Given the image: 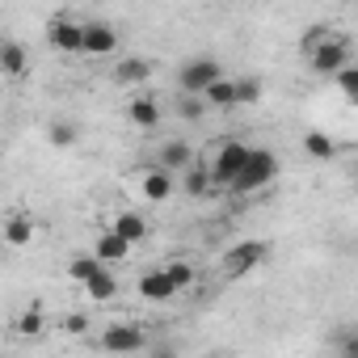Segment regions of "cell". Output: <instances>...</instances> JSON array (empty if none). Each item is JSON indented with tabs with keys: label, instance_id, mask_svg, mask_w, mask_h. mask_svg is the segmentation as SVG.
<instances>
[{
	"label": "cell",
	"instance_id": "cell-1",
	"mask_svg": "<svg viewBox=\"0 0 358 358\" xmlns=\"http://www.w3.org/2000/svg\"><path fill=\"white\" fill-rule=\"evenodd\" d=\"M249 160H253V148H249L245 139H224V143L215 148V156L207 160V169H211V177H215L220 190H232L236 177L249 169Z\"/></svg>",
	"mask_w": 358,
	"mask_h": 358
},
{
	"label": "cell",
	"instance_id": "cell-2",
	"mask_svg": "<svg viewBox=\"0 0 358 358\" xmlns=\"http://www.w3.org/2000/svg\"><path fill=\"white\" fill-rule=\"evenodd\" d=\"M228 72H224V64L220 59H211V55H199V59H186L182 68H177V89H182L186 97H203L211 85H220Z\"/></svg>",
	"mask_w": 358,
	"mask_h": 358
},
{
	"label": "cell",
	"instance_id": "cell-3",
	"mask_svg": "<svg viewBox=\"0 0 358 358\" xmlns=\"http://www.w3.org/2000/svg\"><path fill=\"white\" fill-rule=\"evenodd\" d=\"M282 173V164H278V156L270 152V148H253V160H249V169L236 177V186L228 190V194H257V190H266L274 177Z\"/></svg>",
	"mask_w": 358,
	"mask_h": 358
},
{
	"label": "cell",
	"instance_id": "cell-4",
	"mask_svg": "<svg viewBox=\"0 0 358 358\" xmlns=\"http://www.w3.org/2000/svg\"><path fill=\"white\" fill-rule=\"evenodd\" d=\"M266 257H270V241H236L220 257V270H224V278H249Z\"/></svg>",
	"mask_w": 358,
	"mask_h": 358
},
{
	"label": "cell",
	"instance_id": "cell-5",
	"mask_svg": "<svg viewBox=\"0 0 358 358\" xmlns=\"http://www.w3.org/2000/svg\"><path fill=\"white\" fill-rule=\"evenodd\" d=\"M97 341H101L106 354H139V350H148V333H143V324H135V320H114V324H106Z\"/></svg>",
	"mask_w": 358,
	"mask_h": 358
},
{
	"label": "cell",
	"instance_id": "cell-6",
	"mask_svg": "<svg viewBox=\"0 0 358 358\" xmlns=\"http://www.w3.org/2000/svg\"><path fill=\"white\" fill-rule=\"evenodd\" d=\"M308 68L316 76H337L341 68H350V38L345 34H329L312 55H308Z\"/></svg>",
	"mask_w": 358,
	"mask_h": 358
},
{
	"label": "cell",
	"instance_id": "cell-7",
	"mask_svg": "<svg viewBox=\"0 0 358 358\" xmlns=\"http://www.w3.org/2000/svg\"><path fill=\"white\" fill-rule=\"evenodd\" d=\"M47 43L59 51V55H85V22L59 13L47 22Z\"/></svg>",
	"mask_w": 358,
	"mask_h": 358
},
{
	"label": "cell",
	"instance_id": "cell-8",
	"mask_svg": "<svg viewBox=\"0 0 358 358\" xmlns=\"http://www.w3.org/2000/svg\"><path fill=\"white\" fill-rule=\"evenodd\" d=\"M135 295H139L143 303H173L182 291L173 287V278H169L164 266H160V270H143V274L135 278Z\"/></svg>",
	"mask_w": 358,
	"mask_h": 358
},
{
	"label": "cell",
	"instance_id": "cell-9",
	"mask_svg": "<svg viewBox=\"0 0 358 358\" xmlns=\"http://www.w3.org/2000/svg\"><path fill=\"white\" fill-rule=\"evenodd\" d=\"M173 190H177V182H173V173H169V169L148 164V169L139 173V199H143V203H169Z\"/></svg>",
	"mask_w": 358,
	"mask_h": 358
},
{
	"label": "cell",
	"instance_id": "cell-10",
	"mask_svg": "<svg viewBox=\"0 0 358 358\" xmlns=\"http://www.w3.org/2000/svg\"><path fill=\"white\" fill-rule=\"evenodd\" d=\"M118 30L110 22H85V55L89 59H110L118 51Z\"/></svg>",
	"mask_w": 358,
	"mask_h": 358
},
{
	"label": "cell",
	"instance_id": "cell-11",
	"mask_svg": "<svg viewBox=\"0 0 358 358\" xmlns=\"http://www.w3.org/2000/svg\"><path fill=\"white\" fill-rule=\"evenodd\" d=\"M106 228H110V232H118L127 245H143V241H148V220H143L139 211H131V207H118V211H110Z\"/></svg>",
	"mask_w": 358,
	"mask_h": 358
},
{
	"label": "cell",
	"instance_id": "cell-12",
	"mask_svg": "<svg viewBox=\"0 0 358 358\" xmlns=\"http://www.w3.org/2000/svg\"><path fill=\"white\" fill-rule=\"evenodd\" d=\"M131 249L135 245H127L118 232H110V228H101L97 236H93V257L110 270V266H122V262H131Z\"/></svg>",
	"mask_w": 358,
	"mask_h": 358
},
{
	"label": "cell",
	"instance_id": "cell-13",
	"mask_svg": "<svg viewBox=\"0 0 358 358\" xmlns=\"http://www.w3.org/2000/svg\"><path fill=\"white\" fill-rule=\"evenodd\" d=\"M127 122L139 127V131H156V127H160V101L148 97V93H135V97L127 101Z\"/></svg>",
	"mask_w": 358,
	"mask_h": 358
},
{
	"label": "cell",
	"instance_id": "cell-14",
	"mask_svg": "<svg viewBox=\"0 0 358 358\" xmlns=\"http://www.w3.org/2000/svg\"><path fill=\"white\" fill-rule=\"evenodd\" d=\"M160 169H169V173H190L194 164H199V156H194V148L186 143V139H169L164 148H160V160H156Z\"/></svg>",
	"mask_w": 358,
	"mask_h": 358
},
{
	"label": "cell",
	"instance_id": "cell-15",
	"mask_svg": "<svg viewBox=\"0 0 358 358\" xmlns=\"http://www.w3.org/2000/svg\"><path fill=\"white\" fill-rule=\"evenodd\" d=\"M13 333H17L22 341H43V337H47V312H43V303H38V299H34V303H26V312H17Z\"/></svg>",
	"mask_w": 358,
	"mask_h": 358
},
{
	"label": "cell",
	"instance_id": "cell-16",
	"mask_svg": "<svg viewBox=\"0 0 358 358\" xmlns=\"http://www.w3.org/2000/svg\"><path fill=\"white\" fill-rule=\"evenodd\" d=\"M0 72H5L9 80H22L30 72V51L17 43V38H5L0 43Z\"/></svg>",
	"mask_w": 358,
	"mask_h": 358
},
{
	"label": "cell",
	"instance_id": "cell-17",
	"mask_svg": "<svg viewBox=\"0 0 358 358\" xmlns=\"http://www.w3.org/2000/svg\"><path fill=\"white\" fill-rule=\"evenodd\" d=\"M34 236H38V224H34V215H26V211H13V215L5 220V245H9V249H26V245H34Z\"/></svg>",
	"mask_w": 358,
	"mask_h": 358
},
{
	"label": "cell",
	"instance_id": "cell-18",
	"mask_svg": "<svg viewBox=\"0 0 358 358\" xmlns=\"http://www.w3.org/2000/svg\"><path fill=\"white\" fill-rule=\"evenodd\" d=\"M152 59H143V55H127V59H118V68H114V80L122 85V89H135V85H143V80H152Z\"/></svg>",
	"mask_w": 358,
	"mask_h": 358
},
{
	"label": "cell",
	"instance_id": "cell-19",
	"mask_svg": "<svg viewBox=\"0 0 358 358\" xmlns=\"http://www.w3.org/2000/svg\"><path fill=\"white\" fill-rule=\"evenodd\" d=\"M64 270H68V278H72V282L85 291V287H89V282H93V278L106 270V266H101L93 253H76V257H68V266H64Z\"/></svg>",
	"mask_w": 358,
	"mask_h": 358
},
{
	"label": "cell",
	"instance_id": "cell-20",
	"mask_svg": "<svg viewBox=\"0 0 358 358\" xmlns=\"http://www.w3.org/2000/svg\"><path fill=\"white\" fill-rule=\"evenodd\" d=\"M182 190H186V199H207V194L215 190L211 169H207V164H194L190 173H182Z\"/></svg>",
	"mask_w": 358,
	"mask_h": 358
},
{
	"label": "cell",
	"instance_id": "cell-21",
	"mask_svg": "<svg viewBox=\"0 0 358 358\" xmlns=\"http://www.w3.org/2000/svg\"><path fill=\"white\" fill-rule=\"evenodd\" d=\"M303 152H308L312 160H320V164H324V160H333V156H337V143H333V135H324V131H316V127H312V131H303Z\"/></svg>",
	"mask_w": 358,
	"mask_h": 358
},
{
	"label": "cell",
	"instance_id": "cell-22",
	"mask_svg": "<svg viewBox=\"0 0 358 358\" xmlns=\"http://www.w3.org/2000/svg\"><path fill=\"white\" fill-rule=\"evenodd\" d=\"M164 274L173 278V287H177V291H190V287L199 282V266H194V262H186V257L164 262Z\"/></svg>",
	"mask_w": 358,
	"mask_h": 358
},
{
	"label": "cell",
	"instance_id": "cell-23",
	"mask_svg": "<svg viewBox=\"0 0 358 358\" xmlns=\"http://www.w3.org/2000/svg\"><path fill=\"white\" fill-rule=\"evenodd\" d=\"M114 295H118V278H114V270H101V274L85 287V299H89V303H110Z\"/></svg>",
	"mask_w": 358,
	"mask_h": 358
},
{
	"label": "cell",
	"instance_id": "cell-24",
	"mask_svg": "<svg viewBox=\"0 0 358 358\" xmlns=\"http://www.w3.org/2000/svg\"><path fill=\"white\" fill-rule=\"evenodd\" d=\"M203 101H207L211 110H232V106H236V80L224 76L220 85H211V89L203 93Z\"/></svg>",
	"mask_w": 358,
	"mask_h": 358
},
{
	"label": "cell",
	"instance_id": "cell-25",
	"mask_svg": "<svg viewBox=\"0 0 358 358\" xmlns=\"http://www.w3.org/2000/svg\"><path fill=\"white\" fill-rule=\"evenodd\" d=\"M266 93V85L257 76H236V106H257Z\"/></svg>",
	"mask_w": 358,
	"mask_h": 358
},
{
	"label": "cell",
	"instance_id": "cell-26",
	"mask_svg": "<svg viewBox=\"0 0 358 358\" xmlns=\"http://www.w3.org/2000/svg\"><path fill=\"white\" fill-rule=\"evenodd\" d=\"M47 139H51L55 148H72V143L80 139V131H76V122H64V118H55V122H47Z\"/></svg>",
	"mask_w": 358,
	"mask_h": 358
},
{
	"label": "cell",
	"instance_id": "cell-27",
	"mask_svg": "<svg viewBox=\"0 0 358 358\" xmlns=\"http://www.w3.org/2000/svg\"><path fill=\"white\" fill-rule=\"evenodd\" d=\"M333 85H337V93L350 101V106H358V64H350V68H341L337 76H333Z\"/></svg>",
	"mask_w": 358,
	"mask_h": 358
},
{
	"label": "cell",
	"instance_id": "cell-28",
	"mask_svg": "<svg viewBox=\"0 0 358 358\" xmlns=\"http://www.w3.org/2000/svg\"><path fill=\"white\" fill-rule=\"evenodd\" d=\"M207 110H211V106H207L203 97H186V93L177 97V114H182L186 122H203V118H207Z\"/></svg>",
	"mask_w": 358,
	"mask_h": 358
},
{
	"label": "cell",
	"instance_id": "cell-29",
	"mask_svg": "<svg viewBox=\"0 0 358 358\" xmlns=\"http://www.w3.org/2000/svg\"><path fill=\"white\" fill-rule=\"evenodd\" d=\"M329 34H333L329 26H308V30H303V38H299V55L308 59V55H312V51H316V47H320Z\"/></svg>",
	"mask_w": 358,
	"mask_h": 358
},
{
	"label": "cell",
	"instance_id": "cell-30",
	"mask_svg": "<svg viewBox=\"0 0 358 358\" xmlns=\"http://www.w3.org/2000/svg\"><path fill=\"white\" fill-rule=\"evenodd\" d=\"M337 358H358V329L337 333Z\"/></svg>",
	"mask_w": 358,
	"mask_h": 358
},
{
	"label": "cell",
	"instance_id": "cell-31",
	"mask_svg": "<svg viewBox=\"0 0 358 358\" xmlns=\"http://www.w3.org/2000/svg\"><path fill=\"white\" fill-rule=\"evenodd\" d=\"M64 333H68V337H85V333H89V316H85V312H72V316L64 320Z\"/></svg>",
	"mask_w": 358,
	"mask_h": 358
},
{
	"label": "cell",
	"instance_id": "cell-32",
	"mask_svg": "<svg viewBox=\"0 0 358 358\" xmlns=\"http://www.w3.org/2000/svg\"><path fill=\"white\" fill-rule=\"evenodd\" d=\"M148 358H177V350H173V345H152Z\"/></svg>",
	"mask_w": 358,
	"mask_h": 358
},
{
	"label": "cell",
	"instance_id": "cell-33",
	"mask_svg": "<svg viewBox=\"0 0 358 358\" xmlns=\"http://www.w3.org/2000/svg\"><path fill=\"white\" fill-rule=\"evenodd\" d=\"M354 194H358V173H354Z\"/></svg>",
	"mask_w": 358,
	"mask_h": 358
},
{
	"label": "cell",
	"instance_id": "cell-34",
	"mask_svg": "<svg viewBox=\"0 0 358 358\" xmlns=\"http://www.w3.org/2000/svg\"><path fill=\"white\" fill-rule=\"evenodd\" d=\"M354 26H358V5H354Z\"/></svg>",
	"mask_w": 358,
	"mask_h": 358
}]
</instances>
